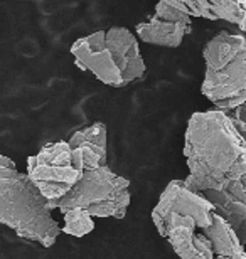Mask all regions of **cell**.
I'll return each instance as SVG.
<instances>
[{
	"label": "cell",
	"instance_id": "obj_7",
	"mask_svg": "<svg viewBox=\"0 0 246 259\" xmlns=\"http://www.w3.org/2000/svg\"><path fill=\"white\" fill-rule=\"evenodd\" d=\"M192 20L186 2L164 0L155 5V12L147 22H140L135 34L140 40L160 48H179L191 32Z\"/></svg>",
	"mask_w": 246,
	"mask_h": 259
},
{
	"label": "cell",
	"instance_id": "obj_3",
	"mask_svg": "<svg viewBox=\"0 0 246 259\" xmlns=\"http://www.w3.org/2000/svg\"><path fill=\"white\" fill-rule=\"evenodd\" d=\"M0 224L44 247L54 244L62 231L52 217L48 199L5 155H0Z\"/></svg>",
	"mask_w": 246,
	"mask_h": 259
},
{
	"label": "cell",
	"instance_id": "obj_12",
	"mask_svg": "<svg viewBox=\"0 0 246 259\" xmlns=\"http://www.w3.org/2000/svg\"><path fill=\"white\" fill-rule=\"evenodd\" d=\"M209 9L216 20L234 24L241 34H246V0H214L209 2Z\"/></svg>",
	"mask_w": 246,
	"mask_h": 259
},
{
	"label": "cell",
	"instance_id": "obj_2",
	"mask_svg": "<svg viewBox=\"0 0 246 259\" xmlns=\"http://www.w3.org/2000/svg\"><path fill=\"white\" fill-rule=\"evenodd\" d=\"M186 185L196 192L224 190L246 179V142L228 113H194L184 133Z\"/></svg>",
	"mask_w": 246,
	"mask_h": 259
},
{
	"label": "cell",
	"instance_id": "obj_10",
	"mask_svg": "<svg viewBox=\"0 0 246 259\" xmlns=\"http://www.w3.org/2000/svg\"><path fill=\"white\" fill-rule=\"evenodd\" d=\"M107 125L101 121L73 133L67 145L78 172L83 174L107 165Z\"/></svg>",
	"mask_w": 246,
	"mask_h": 259
},
{
	"label": "cell",
	"instance_id": "obj_15",
	"mask_svg": "<svg viewBox=\"0 0 246 259\" xmlns=\"http://www.w3.org/2000/svg\"><path fill=\"white\" fill-rule=\"evenodd\" d=\"M228 115H229V118H231L233 121H238V123H243V125H246V103L241 106H238L236 110L229 111Z\"/></svg>",
	"mask_w": 246,
	"mask_h": 259
},
{
	"label": "cell",
	"instance_id": "obj_16",
	"mask_svg": "<svg viewBox=\"0 0 246 259\" xmlns=\"http://www.w3.org/2000/svg\"><path fill=\"white\" fill-rule=\"evenodd\" d=\"M234 123V126L238 128V132H239V135L244 138V142H246V125H243V123H238V121H233Z\"/></svg>",
	"mask_w": 246,
	"mask_h": 259
},
{
	"label": "cell",
	"instance_id": "obj_1",
	"mask_svg": "<svg viewBox=\"0 0 246 259\" xmlns=\"http://www.w3.org/2000/svg\"><path fill=\"white\" fill-rule=\"evenodd\" d=\"M152 221L181 259H246L244 246L231 226L184 180L167 184Z\"/></svg>",
	"mask_w": 246,
	"mask_h": 259
},
{
	"label": "cell",
	"instance_id": "obj_5",
	"mask_svg": "<svg viewBox=\"0 0 246 259\" xmlns=\"http://www.w3.org/2000/svg\"><path fill=\"white\" fill-rule=\"evenodd\" d=\"M130 199V180L104 165L83 172L78 184L62 199L49 202V209H57L62 214L71 209H81L91 217L123 219Z\"/></svg>",
	"mask_w": 246,
	"mask_h": 259
},
{
	"label": "cell",
	"instance_id": "obj_9",
	"mask_svg": "<svg viewBox=\"0 0 246 259\" xmlns=\"http://www.w3.org/2000/svg\"><path fill=\"white\" fill-rule=\"evenodd\" d=\"M107 46L112 53L115 66L120 71L123 86L142 79L147 66L140 53L138 39L132 30L118 25L110 27L107 30Z\"/></svg>",
	"mask_w": 246,
	"mask_h": 259
},
{
	"label": "cell",
	"instance_id": "obj_8",
	"mask_svg": "<svg viewBox=\"0 0 246 259\" xmlns=\"http://www.w3.org/2000/svg\"><path fill=\"white\" fill-rule=\"evenodd\" d=\"M71 54L78 67L93 72V76H96L103 84L123 88L122 76L107 46V30H98L75 40L71 46Z\"/></svg>",
	"mask_w": 246,
	"mask_h": 259
},
{
	"label": "cell",
	"instance_id": "obj_13",
	"mask_svg": "<svg viewBox=\"0 0 246 259\" xmlns=\"http://www.w3.org/2000/svg\"><path fill=\"white\" fill-rule=\"evenodd\" d=\"M64 227L62 231L73 237H83L95 229V221L86 210L71 209L64 212Z\"/></svg>",
	"mask_w": 246,
	"mask_h": 259
},
{
	"label": "cell",
	"instance_id": "obj_6",
	"mask_svg": "<svg viewBox=\"0 0 246 259\" xmlns=\"http://www.w3.org/2000/svg\"><path fill=\"white\" fill-rule=\"evenodd\" d=\"M27 175L48 202L62 199L81 179L67 142L49 143L27 158Z\"/></svg>",
	"mask_w": 246,
	"mask_h": 259
},
{
	"label": "cell",
	"instance_id": "obj_11",
	"mask_svg": "<svg viewBox=\"0 0 246 259\" xmlns=\"http://www.w3.org/2000/svg\"><path fill=\"white\" fill-rule=\"evenodd\" d=\"M201 194L231 226L239 242L246 246V179L224 190H207Z\"/></svg>",
	"mask_w": 246,
	"mask_h": 259
},
{
	"label": "cell",
	"instance_id": "obj_4",
	"mask_svg": "<svg viewBox=\"0 0 246 259\" xmlns=\"http://www.w3.org/2000/svg\"><path fill=\"white\" fill-rule=\"evenodd\" d=\"M206 72L202 95L218 108L229 113L246 103V37L221 30L204 46Z\"/></svg>",
	"mask_w": 246,
	"mask_h": 259
},
{
	"label": "cell",
	"instance_id": "obj_14",
	"mask_svg": "<svg viewBox=\"0 0 246 259\" xmlns=\"http://www.w3.org/2000/svg\"><path fill=\"white\" fill-rule=\"evenodd\" d=\"M186 7L189 10L191 17H202L207 20H216L213 15L211 9H209L207 0H186Z\"/></svg>",
	"mask_w": 246,
	"mask_h": 259
}]
</instances>
